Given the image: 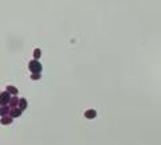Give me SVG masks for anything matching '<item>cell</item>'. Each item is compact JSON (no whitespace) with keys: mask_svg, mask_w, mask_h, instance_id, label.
Listing matches in <instances>:
<instances>
[{"mask_svg":"<svg viewBox=\"0 0 161 145\" xmlns=\"http://www.w3.org/2000/svg\"><path fill=\"white\" fill-rule=\"evenodd\" d=\"M40 55H42V51H40L39 48H35V50H34V58H35V59H39Z\"/></svg>","mask_w":161,"mask_h":145,"instance_id":"cell-11","label":"cell"},{"mask_svg":"<svg viewBox=\"0 0 161 145\" xmlns=\"http://www.w3.org/2000/svg\"><path fill=\"white\" fill-rule=\"evenodd\" d=\"M95 116H97V112H95L94 109L86 110V112H85V117H86V118H89V120H93V118H95Z\"/></svg>","mask_w":161,"mask_h":145,"instance_id":"cell-8","label":"cell"},{"mask_svg":"<svg viewBox=\"0 0 161 145\" xmlns=\"http://www.w3.org/2000/svg\"><path fill=\"white\" fill-rule=\"evenodd\" d=\"M0 107H2V105H0Z\"/></svg>","mask_w":161,"mask_h":145,"instance_id":"cell-13","label":"cell"},{"mask_svg":"<svg viewBox=\"0 0 161 145\" xmlns=\"http://www.w3.org/2000/svg\"><path fill=\"white\" fill-rule=\"evenodd\" d=\"M42 69H43V66H42V63H40L38 59H34V61H31V62L28 63V70L31 71V74L42 73Z\"/></svg>","mask_w":161,"mask_h":145,"instance_id":"cell-1","label":"cell"},{"mask_svg":"<svg viewBox=\"0 0 161 145\" xmlns=\"http://www.w3.org/2000/svg\"><path fill=\"white\" fill-rule=\"evenodd\" d=\"M0 94H2V91H0Z\"/></svg>","mask_w":161,"mask_h":145,"instance_id":"cell-12","label":"cell"},{"mask_svg":"<svg viewBox=\"0 0 161 145\" xmlns=\"http://www.w3.org/2000/svg\"><path fill=\"white\" fill-rule=\"evenodd\" d=\"M27 106H28V102H27L26 98H20V100H19V106H18V107H19L21 112H24V110L27 109Z\"/></svg>","mask_w":161,"mask_h":145,"instance_id":"cell-6","label":"cell"},{"mask_svg":"<svg viewBox=\"0 0 161 145\" xmlns=\"http://www.w3.org/2000/svg\"><path fill=\"white\" fill-rule=\"evenodd\" d=\"M21 110L19 109V107H15V109H11V112H10V116L12 117V118H18V117H20L21 116Z\"/></svg>","mask_w":161,"mask_h":145,"instance_id":"cell-5","label":"cell"},{"mask_svg":"<svg viewBox=\"0 0 161 145\" xmlns=\"http://www.w3.org/2000/svg\"><path fill=\"white\" fill-rule=\"evenodd\" d=\"M5 90H7L11 95H18V94H19V89H18V87H15V86H11V85H8Z\"/></svg>","mask_w":161,"mask_h":145,"instance_id":"cell-7","label":"cell"},{"mask_svg":"<svg viewBox=\"0 0 161 145\" xmlns=\"http://www.w3.org/2000/svg\"><path fill=\"white\" fill-rule=\"evenodd\" d=\"M19 100H20V98H18L16 95H12L10 104H8V106H10L11 109H15V107H18V106H19Z\"/></svg>","mask_w":161,"mask_h":145,"instance_id":"cell-3","label":"cell"},{"mask_svg":"<svg viewBox=\"0 0 161 145\" xmlns=\"http://www.w3.org/2000/svg\"><path fill=\"white\" fill-rule=\"evenodd\" d=\"M12 121H14V118H12L11 116H5V117H2V124L3 125H11Z\"/></svg>","mask_w":161,"mask_h":145,"instance_id":"cell-9","label":"cell"},{"mask_svg":"<svg viewBox=\"0 0 161 145\" xmlns=\"http://www.w3.org/2000/svg\"><path fill=\"white\" fill-rule=\"evenodd\" d=\"M42 78V74L40 73H34V74H31V79L32 81H38V79Z\"/></svg>","mask_w":161,"mask_h":145,"instance_id":"cell-10","label":"cell"},{"mask_svg":"<svg viewBox=\"0 0 161 145\" xmlns=\"http://www.w3.org/2000/svg\"><path fill=\"white\" fill-rule=\"evenodd\" d=\"M11 101V94L8 93L7 90L5 91H2V94H0V105L2 106H4V105H8Z\"/></svg>","mask_w":161,"mask_h":145,"instance_id":"cell-2","label":"cell"},{"mask_svg":"<svg viewBox=\"0 0 161 145\" xmlns=\"http://www.w3.org/2000/svg\"><path fill=\"white\" fill-rule=\"evenodd\" d=\"M10 112H11V107L8 106V105H4V106L0 107V116H2V117L10 116Z\"/></svg>","mask_w":161,"mask_h":145,"instance_id":"cell-4","label":"cell"}]
</instances>
